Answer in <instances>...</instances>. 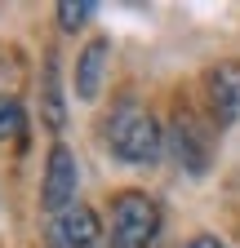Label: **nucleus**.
<instances>
[{"mask_svg": "<svg viewBox=\"0 0 240 248\" xmlns=\"http://www.w3.org/2000/svg\"><path fill=\"white\" fill-rule=\"evenodd\" d=\"M22 133H27V107L14 93H0V146L22 142Z\"/></svg>", "mask_w": 240, "mask_h": 248, "instance_id": "obj_9", "label": "nucleus"}, {"mask_svg": "<svg viewBox=\"0 0 240 248\" xmlns=\"http://www.w3.org/2000/svg\"><path fill=\"white\" fill-rule=\"evenodd\" d=\"M205 102H209V115H214L218 129L240 124V58L214 62L205 71Z\"/></svg>", "mask_w": 240, "mask_h": 248, "instance_id": "obj_5", "label": "nucleus"}, {"mask_svg": "<svg viewBox=\"0 0 240 248\" xmlns=\"http://www.w3.org/2000/svg\"><path fill=\"white\" fill-rule=\"evenodd\" d=\"M187 248H227V244H218L214 235H196V239H191Z\"/></svg>", "mask_w": 240, "mask_h": 248, "instance_id": "obj_11", "label": "nucleus"}, {"mask_svg": "<svg viewBox=\"0 0 240 248\" xmlns=\"http://www.w3.org/2000/svg\"><path fill=\"white\" fill-rule=\"evenodd\" d=\"M160 208L142 191H120L107 213V248H156Z\"/></svg>", "mask_w": 240, "mask_h": 248, "instance_id": "obj_2", "label": "nucleus"}, {"mask_svg": "<svg viewBox=\"0 0 240 248\" xmlns=\"http://www.w3.org/2000/svg\"><path fill=\"white\" fill-rule=\"evenodd\" d=\"M76 191H80V169H76V155H71V146L53 142L49 164H45V186H40V208H45L49 217H53V213H63V208L80 204V200H76Z\"/></svg>", "mask_w": 240, "mask_h": 248, "instance_id": "obj_4", "label": "nucleus"}, {"mask_svg": "<svg viewBox=\"0 0 240 248\" xmlns=\"http://www.w3.org/2000/svg\"><path fill=\"white\" fill-rule=\"evenodd\" d=\"M49 248H98L103 244V226L89 204H71L63 213L49 217V231H45Z\"/></svg>", "mask_w": 240, "mask_h": 248, "instance_id": "obj_6", "label": "nucleus"}, {"mask_svg": "<svg viewBox=\"0 0 240 248\" xmlns=\"http://www.w3.org/2000/svg\"><path fill=\"white\" fill-rule=\"evenodd\" d=\"M94 14H98L94 0H58V27L63 31H80Z\"/></svg>", "mask_w": 240, "mask_h": 248, "instance_id": "obj_10", "label": "nucleus"}, {"mask_svg": "<svg viewBox=\"0 0 240 248\" xmlns=\"http://www.w3.org/2000/svg\"><path fill=\"white\" fill-rule=\"evenodd\" d=\"M169 151H173V160L183 173L200 177L209 169V160H214V138H209V124L191 111H178L173 120V129H169Z\"/></svg>", "mask_w": 240, "mask_h": 248, "instance_id": "obj_3", "label": "nucleus"}, {"mask_svg": "<svg viewBox=\"0 0 240 248\" xmlns=\"http://www.w3.org/2000/svg\"><path fill=\"white\" fill-rule=\"evenodd\" d=\"M107 58H111L107 36H94V40L80 49V58H76V84H71L80 102H94V98H98L103 76H107Z\"/></svg>", "mask_w": 240, "mask_h": 248, "instance_id": "obj_7", "label": "nucleus"}, {"mask_svg": "<svg viewBox=\"0 0 240 248\" xmlns=\"http://www.w3.org/2000/svg\"><path fill=\"white\" fill-rule=\"evenodd\" d=\"M40 120L45 129H63L67 124V98H63V67H58V53H45V76H40Z\"/></svg>", "mask_w": 240, "mask_h": 248, "instance_id": "obj_8", "label": "nucleus"}, {"mask_svg": "<svg viewBox=\"0 0 240 248\" xmlns=\"http://www.w3.org/2000/svg\"><path fill=\"white\" fill-rule=\"evenodd\" d=\"M103 142L120 164H156L165 151V129L138 98H120L103 120Z\"/></svg>", "mask_w": 240, "mask_h": 248, "instance_id": "obj_1", "label": "nucleus"}]
</instances>
